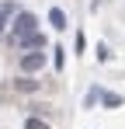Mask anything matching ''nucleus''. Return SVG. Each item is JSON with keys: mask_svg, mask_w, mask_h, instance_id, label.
I'll list each match as a JSON object with an SVG mask.
<instances>
[{"mask_svg": "<svg viewBox=\"0 0 125 129\" xmlns=\"http://www.w3.org/2000/svg\"><path fill=\"white\" fill-rule=\"evenodd\" d=\"M38 31V18L31 14V11H21L18 18H14V24H11V35H7V42L18 45L21 39H28V35H35Z\"/></svg>", "mask_w": 125, "mask_h": 129, "instance_id": "f257e3e1", "label": "nucleus"}, {"mask_svg": "<svg viewBox=\"0 0 125 129\" xmlns=\"http://www.w3.org/2000/svg\"><path fill=\"white\" fill-rule=\"evenodd\" d=\"M21 49H24V52H38V49H45V35H42V31H35V35H28V39H21Z\"/></svg>", "mask_w": 125, "mask_h": 129, "instance_id": "7ed1b4c3", "label": "nucleus"}, {"mask_svg": "<svg viewBox=\"0 0 125 129\" xmlns=\"http://www.w3.org/2000/svg\"><path fill=\"white\" fill-rule=\"evenodd\" d=\"M18 87H21V91H35V87H38V84H35V80H28V77H24V80H18Z\"/></svg>", "mask_w": 125, "mask_h": 129, "instance_id": "0eeeda50", "label": "nucleus"}, {"mask_svg": "<svg viewBox=\"0 0 125 129\" xmlns=\"http://www.w3.org/2000/svg\"><path fill=\"white\" fill-rule=\"evenodd\" d=\"M24 129H49V122H42L38 115H31V119L24 122Z\"/></svg>", "mask_w": 125, "mask_h": 129, "instance_id": "39448f33", "label": "nucleus"}, {"mask_svg": "<svg viewBox=\"0 0 125 129\" xmlns=\"http://www.w3.org/2000/svg\"><path fill=\"white\" fill-rule=\"evenodd\" d=\"M42 66H45V52H24L21 56V70L24 73H38Z\"/></svg>", "mask_w": 125, "mask_h": 129, "instance_id": "f03ea898", "label": "nucleus"}, {"mask_svg": "<svg viewBox=\"0 0 125 129\" xmlns=\"http://www.w3.org/2000/svg\"><path fill=\"white\" fill-rule=\"evenodd\" d=\"M49 24H52L56 31H62V28H66V14H62L59 7H52V11H49Z\"/></svg>", "mask_w": 125, "mask_h": 129, "instance_id": "20e7f679", "label": "nucleus"}, {"mask_svg": "<svg viewBox=\"0 0 125 129\" xmlns=\"http://www.w3.org/2000/svg\"><path fill=\"white\" fill-rule=\"evenodd\" d=\"M104 105H108V108H118L122 98H118V94H104Z\"/></svg>", "mask_w": 125, "mask_h": 129, "instance_id": "423d86ee", "label": "nucleus"}]
</instances>
